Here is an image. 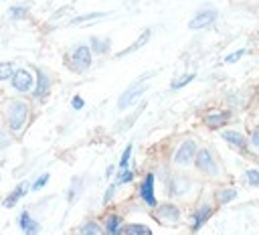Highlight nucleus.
<instances>
[{
    "label": "nucleus",
    "mask_w": 259,
    "mask_h": 235,
    "mask_svg": "<svg viewBox=\"0 0 259 235\" xmlns=\"http://www.w3.org/2000/svg\"><path fill=\"white\" fill-rule=\"evenodd\" d=\"M221 140L231 148V150H235L237 154H241L243 158H247V160H253L255 162V158H257V154L253 152V148H251V142H249V136H247V132H243V130H237V128H225V130H221Z\"/></svg>",
    "instance_id": "f257e3e1"
},
{
    "label": "nucleus",
    "mask_w": 259,
    "mask_h": 235,
    "mask_svg": "<svg viewBox=\"0 0 259 235\" xmlns=\"http://www.w3.org/2000/svg\"><path fill=\"white\" fill-rule=\"evenodd\" d=\"M194 168H196V172H200L206 178H219V176H223V164H221V160L206 146H200L198 148V154L194 158Z\"/></svg>",
    "instance_id": "f03ea898"
},
{
    "label": "nucleus",
    "mask_w": 259,
    "mask_h": 235,
    "mask_svg": "<svg viewBox=\"0 0 259 235\" xmlns=\"http://www.w3.org/2000/svg\"><path fill=\"white\" fill-rule=\"evenodd\" d=\"M65 63H67V67H69L73 73H85V71L91 67V63H93V51H91L89 43H79V45H75V47L69 51Z\"/></svg>",
    "instance_id": "7ed1b4c3"
},
{
    "label": "nucleus",
    "mask_w": 259,
    "mask_h": 235,
    "mask_svg": "<svg viewBox=\"0 0 259 235\" xmlns=\"http://www.w3.org/2000/svg\"><path fill=\"white\" fill-rule=\"evenodd\" d=\"M28 113H30V107L26 101L22 99H10L8 105H6V122H8V128L10 132H20L28 120Z\"/></svg>",
    "instance_id": "20e7f679"
},
{
    "label": "nucleus",
    "mask_w": 259,
    "mask_h": 235,
    "mask_svg": "<svg viewBox=\"0 0 259 235\" xmlns=\"http://www.w3.org/2000/svg\"><path fill=\"white\" fill-rule=\"evenodd\" d=\"M235 122V109L231 107H212L206 113H202V124L210 132H221L229 128V124Z\"/></svg>",
    "instance_id": "39448f33"
},
{
    "label": "nucleus",
    "mask_w": 259,
    "mask_h": 235,
    "mask_svg": "<svg viewBox=\"0 0 259 235\" xmlns=\"http://www.w3.org/2000/svg\"><path fill=\"white\" fill-rule=\"evenodd\" d=\"M198 148H200V146L196 144L194 138H184V140L178 144V148L174 150V156H172L174 166L184 168V166H188V164H194V158H196V154H198Z\"/></svg>",
    "instance_id": "423d86ee"
},
{
    "label": "nucleus",
    "mask_w": 259,
    "mask_h": 235,
    "mask_svg": "<svg viewBox=\"0 0 259 235\" xmlns=\"http://www.w3.org/2000/svg\"><path fill=\"white\" fill-rule=\"evenodd\" d=\"M214 211H217L214 203H208V201L198 203L196 209L190 213V231H192V233L200 231V229L210 221V217L214 215Z\"/></svg>",
    "instance_id": "0eeeda50"
},
{
    "label": "nucleus",
    "mask_w": 259,
    "mask_h": 235,
    "mask_svg": "<svg viewBox=\"0 0 259 235\" xmlns=\"http://www.w3.org/2000/svg\"><path fill=\"white\" fill-rule=\"evenodd\" d=\"M217 20H219V10L214 6H204V8L196 10L194 16L188 20V28L190 30H202V28L212 26Z\"/></svg>",
    "instance_id": "6e6552de"
},
{
    "label": "nucleus",
    "mask_w": 259,
    "mask_h": 235,
    "mask_svg": "<svg viewBox=\"0 0 259 235\" xmlns=\"http://www.w3.org/2000/svg\"><path fill=\"white\" fill-rule=\"evenodd\" d=\"M154 217L162 223V225H178L182 221V211L178 205L174 203H162L156 207L154 211Z\"/></svg>",
    "instance_id": "1a4fd4ad"
},
{
    "label": "nucleus",
    "mask_w": 259,
    "mask_h": 235,
    "mask_svg": "<svg viewBox=\"0 0 259 235\" xmlns=\"http://www.w3.org/2000/svg\"><path fill=\"white\" fill-rule=\"evenodd\" d=\"M237 199H239V188L235 184H219L214 188V192H212V203H214L217 209L219 207H227Z\"/></svg>",
    "instance_id": "9d476101"
},
{
    "label": "nucleus",
    "mask_w": 259,
    "mask_h": 235,
    "mask_svg": "<svg viewBox=\"0 0 259 235\" xmlns=\"http://www.w3.org/2000/svg\"><path fill=\"white\" fill-rule=\"evenodd\" d=\"M144 91H148V83H144V81H138V83L130 85V87L119 95L117 107H119V109H125V107H130V105H134V103L142 97Z\"/></svg>",
    "instance_id": "9b49d317"
},
{
    "label": "nucleus",
    "mask_w": 259,
    "mask_h": 235,
    "mask_svg": "<svg viewBox=\"0 0 259 235\" xmlns=\"http://www.w3.org/2000/svg\"><path fill=\"white\" fill-rule=\"evenodd\" d=\"M10 83H12V89H14V91H18V93H28V91L34 89L36 79L32 77V73H30L28 69H16V73H14V77L10 79Z\"/></svg>",
    "instance_id": "f8f14e48"
},
{
    "label": "nucleus",
    "mask_w": 259,
    "mask_h": 235,
    "mask_svg": "<svg viewBox=\"0 0 259 235\" xmlns=\"http://www.w3.org/2000/svg\"><path fill=\"white\" fill-rule=\"evenodd\" d=\"M140 199H142L148 207H152V209L158 207V201H156V194H154V172H148V174L144 176V180H142V184H140Z\"/></svg>",
    "instance_id": "ddd939ff"
},
{
    "label": "nucleus",
    "mask_w": 259,
    "mask_h": 235,
    "mask_svg": "<svg viewBox=\"0 0 259 235\" xmlns=\"http://www.w3.org/2000/svg\"><path fill=\"white\" fill-rule=\"evenodd\" d=\"M34 77H36V83H34V89H32V97L34 99H45V95L49 93L53 81H51L49 73H45L40 67L34 69Z\"/></svg>",
    "instance_id": "4468645a"
},
{
    "label": "nucleus",
    "mask_w": 259,
    "mask_h": 235,
    "mask_svg": "<svg viewBox=\"0 0 259 235\" xmlns=\"http://www.w3.org/2000/svg\"><path fill=\"white\" fill-rule=\"evenodd\" d=\"M192 186H194V180H190L188 176H176L170 182V194L172 197H184Z\"/></svg>",
    "instance_id": "2eb2a0df"
},
{
    "label": "nucleus",
    "mask_w": 259,
    "mask_h": 235,
    "mask_svg": "<svg viewBox=\"0 0 259 235\" xmlns=\"http://www.w3.org/2000/svg\"><path fill=\"white\" fill-rule=\"evenodd\" d=\"M150 36H152V28H146L130 47H125V49H121L119 53H115V57H125V55H130V53H134V51H140V49L150 41Z\"/></svg>",
    "instance_id": "dca6fc26"
},
{
    "label": "nucleus",
    "mask_w": 259,
    "mask_h": 235,
    "mask_svg": "<svg viewBox=\"0 0 259 235\" xmlns=\"http://www.w3.org/2000/svg\"><path fill=\"white\" fill-rule=\"evenodd\" d=\"M89 47L95 55H107L111 49V38L109 36H89Z\"/></svg>",
    "instance_id": "f3484780"
},
{
    "label": "nucleus",
    "mask_w": 259,
    "mask_h": 235,
    "mask_svg": "<svg viewBox=\"0 0 259 235\" xmlns=\"http://www.w3.org/2000/svg\"><path fill=\"white\" fill-rule=\"evenodd\" d=\"M18 225H20V229H22L26 235H36V233H38V223H36L28 213H20Z\"/></svg>",
    "instance_id": "a211bd4d"
},
{
    "label": "nucleus",
    "mask_w": 259,
    "mask_h": 235,
    "mask_svg": "<svg viewBox=\"0 0 259 235\" xmlns=\"http://www.w3.org/2000/svg\"><path fill=\"white\" fill-rule=\"evenodd\" d=\"M30 12V2H22V4H16V6H10L8 8V18L10 20H22L26 18Z\"/></svg>",
    "instance_id": "6ab92c4d"
},
{
    "label": "nucleus",
    "mask_w": 259,
    "mask_h": 235,
    "mask_svg": "<svg viewBox=\"0 0 259 235\" xmlns=\"http://www.w3.org/2000/svg\"><path fill=\"white\" fill-rule=\"evenodd\" d=\"M243 182L251 188H259V168L257 166H247L243 170Z\"/></svg>",
    "instance_id": "aec40b11"
},
{
    "label": "nucleus",
    "mask_w": 259,
    "mask_h": 235,
    "mask_svg": "<svg viewBox=\"0 0 259 235\" xmlns=\"http://www.w3.org/2000/svg\"><path fill=\"white\" fill-rule=\"evenodd\" d=\"M103 16H107V12H87V14H79L75 18H71L67 24L69 26H77V24H85L89 20H97V18H103Z\"/></svg>",
    "instance_id": "412c9836"
},
{
    "label": "nucleus",
    "mask_w": 259,
    "mask_h": 235,
    "mask_svg": "<svg viewBox=\"0 0 259 235\" xmlns=\"http://www.w3.org/2000/svg\"><path fill=\"white\" fill-rule=\"evenodd\" d=\"M121 235H152V229L142 223H132L125 229H121Z\"/></svg>",
    "instance_id": "4be33fe9"
},
{
    "label": "nucleus",
    "mask_w": 259,
    "mask_h": 235,
    "mask_svg": "<svg viewBox=\"0 0 259 235\" xmlns=\"http://www.w3.org/2000/svg\"><path fill=\"white\" fill-rule=\"evenodd\" d=\"M24 192H26V182H20V184L10 192V197L4 201V207H8V209H10V207H14V205L20 201V197H22Z\"/></svg>",
    "instance_id": "5701e85b"
},
{
    "label": "nucleus",
    "mask_w": 259,
    "mask_h": 235,
    "mask_svg": "<svg viewBox=\"0 0 259 235\" xmlns=\"http://www.w3.org/2000/svg\"><path fill=\"white\" fill-rule=\"evenodd\" d=\"M194 79H196V73H184L182 77H178V79H174V81L170 83V89H172V91H178V89L186 87L188 83H192Z\"/></svg>",
    "instance_id": "b1692460"
},
{
    "label": "nucleus",
    "mask_w": 259,
    "mask_h": 235,
    "mask_svg": "<svg viewBox=\"0 0 259 235\" xmlns=\"http://www.w3.org/2000/svg\"><path fill=\"white\" fill-rule=\"evenodd\" d=\"M119 223H121L119 215H109L107 223H105V233L107 235H119Z\"/></svg>",
    "instance_id": "393cba45"
},
{
    "label": "nucleus",
    "mask_w": 259,
    "mask_h": 235,
    "mask_svg": "<svg viewBox=\"0 0 259 235\" xmlns=\"http://www.w3.org/2000/svg\"><path fill=\"white\" fill-rule=\"evenodd\" d=\"M14 73H16L14 63H10V61H0V81H8V79H12Z\"/></svg>",
    "instance_id": "a878e982"
},
{
    "label": "nucleus",
    "mask_w": 259,
    "mask_h": 235,
    "mask_svg": "<svg viewBox=\"0 0 259 235\" xmlns=\"http://www.w3.org/2000/svg\"><path fill=\"white\" fill-rule=\"evenodd\" d=\"M247 136H249V142H251V148H253V152L259 156V124H255V126H249V130H247Z\"/></svg>",
    "instance_id": "bb28decb"
},
{
    "label": "nucleus",
    "mask_w": 259,
    "mask_h": 235,
    "mask_svg": "<svg viewBox=\"0 0 259 235\" xmlns=\"http://www.w3.org/2000/svg\"><path fill=\"white\" fill-rule=\"evenodd\" d=\"M79 235H101V227L95 221H87L79 227Z\"/></svg>",
    "instance_id": "cd10ccee"
},
{
    "label": "nucleus",
    "mask_w": 259,
    "mask_h": 235,
    "mask_svg": "<svg viewBox=\"0 0 259 235\" xmlns=\"http://www.w3.org/2000/svg\"><path fill=\"white\" fill-rule=\"evenodd\" d=\"M247 53H249V51H247L245 47H243V49H237V51H233V53H229V55L225 57V63H227V65H233V63H237L241 57H245Z\"/></svg>",
    "instance_id": "c85d7f7f"
},
{
    "label": "nucleus",
    "mask_w": 259,
    "mask_h": 235,
    "mask_svg": "<svg viewBox=\"0 0 259 235\" xmlns=\"http://www.w3.org/2000/svg\"><path fill=\"white\" fill-rule=\"evenodd\" d=\"M132 150H134V146L127 144L125 150H123V154H121V160H119V168L121 170H127V162H130V156H132Z\"/></svg>",
    "instance_id": "c756f323"
},
{
    "label": "nucleus",
    "mask_w": 259,
    "mask_h": 235,
    "mask_svg": "<svg viewBox=\"0 0 259 235\" xmlns=\"http://www.w3.org/2000/svg\"><path fill=\"white\" fill-rule=\"evenodd\" d=\"M79 188H83V186H81V182H79V178H75V180H73V186L69 188V194H67V199H69V203H73V201H75V197H77V192H79Z\"/></svg>",
    "instance_id": "7c9ffc66"
},
{
    "label": "nucleus",
    "mask_w": 259,
    "mask_h": 235,
    "mask_svg": "<svg viewBox=\"0 0 259 235\" xmlns=\"http://www.w3.org/2000/svg\"><path fill=\"white\" fill-rule=\"evenodd\" d=\"M134 180V172L127 168V170H121V174H119V178H117V184H127V182H132Z\"/></svg>",
    "instance_id": "2f4dec72"
},
{
    "label": "nucleus",
    "mask_w": 259,
    "mask_h": 235,
    "mask_svg": "<svg viewBox=\"0 0 259 235\" xmlns=\"http://www.w3.org/2000/svg\"><path fill=\"white\" fill-rule=\"evenodd\" d=\"M47 180H49V172H45V174H40L36 180H34V184H32V190H38V188H42L45 184H47Z\"/></svg>",
    "instance_id": "473e14b6"
},
{
    "label": "nucleus",
    "mask_w": 259,
    "mask_h": 235,
    "mask_svg": "<svg viewBox=\"0 0 259 235\" xmlns=\"http://www.w3.org/2000/svg\"><path fill=\"white\" fill-rule=\"evenodd\" d=\"M71 107H73V109H83V107H85V99H83L81 95H75V97L71 99Z\"/></svg>",
    "instance_id": "72a5a7b5"
},
{
    "label": "nucleus",
    "mask_w": 259,
    "mask_h": 235,
    "mask_svg": "<svg viewBox=\"0 0 259 235\" xmlns=\"http://www.w3.org/2000/svg\"><path fill=\"white\" fill-rule=\"evenodd\" d=\"M115 186H117V184H111V186L107 188V192H105V197H103V203H109V201H111V197L115 194Z\"/></svg>",
    "instance_id": "f704fd0d"
},
{
    "label": "nucleus",
    "mask_w": 259,
    "mask_h": 235,
    "mask_svg": "<svg viewBox=\"0 0 259 235\" xmlns=\"http://www.w3.org/2000/svg\"><path fill=\"white\" fill-rule=\"evenodd\" d=\"M8 144H10V140H8V138H4V136L0 134V150H2V148H6Z\"/></svg>",
    "instance_id": "c9c22d12"
},
{
    "label": "nucleus",
    "mask_w": 259,
    "mask_h": 235,
    "mask_svg": "<svg viewBox=\"0 0 259 235\" xmlns=\"http://www.w3.org/2000/svg\"><path fill=\"white\" fill-rule=\"evenodd\" d=\"M111 172H113V166H107V170H105V174H107V176H111Z\"/></svg>",
    "instance_id": "e433bc0d"
},
{
    "label": "nucleus",
    "mask_w": 259,
    "mask_h": 235,
    "mask_svg": "<svg viewBox=\"0 0 259 235\" xmlns=\"http://www.w3.org/2000/svg\"><path fill=\"white\" fill-rule=\"evenodd\" d=\"M255 162H257V166H259V156H257V158H255Z\"/></svg>",
    "instance_id": "4c0bfd02"
}]
</instances>
